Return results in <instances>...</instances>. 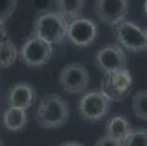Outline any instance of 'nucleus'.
Listing matches in <instances>:
<instances>
[{"instance_id":"17","label":"nucleus","mask_w":147,"mask_h":146,"mask_svg":"<svg viewBox=\"0 0 147 146\" xmlns=\"http://www.w3.org/2000/svg\"><path fill=\"white\" fill-rule=\"evenodd\" d=\"M122 143L124 146H147V129H133Z\"/></svg>"},{"instance_id":"19","label":"nucleus","mask_w":147,"mask_h":146,"mask_svg":"<svg viewBox=\"0 0 147 146\" xmlns=\"http://www.w3.org/2000/svg\"><path fill=\"white\" fill-rule=\"evenodd\" d=\"M95 146H124V143L122 142H118V140H115L112 137L103 136V137H100V139L96 140Z\"/></svg>"},{"instance_id":"10","label":"nucleus","mask_w":147,"mask_h":146,"mask_svg":"<svg viewBox=\"0 0 147 146\" xmlns=\"http://www.w3.org/2000/svg\"><path fill=\"white\" fill-rule=\"evenodd\" d=\"M95 13L105 25L115 26L125 20L128 13V0H95Z\"/></svg>"},{"instance_id":"11","label":"nucleus","mask_w":147,"mask_h":146,"mask_svg":"<svg viewBox=\"0 0 147 146\" xmlns=\"http://www.w3.org/2000/svg\"><path fill=\"white\" fill-rule=\"evenodd\" d=\"M36 101V91L32 85L25 82H20L13 85L7 92V104L9 107L28 110Z\"/></svg>"},{"instance_id":"6","label":"nucleus","mask_w":147,"mask_h":146,"mask_svg":"<svg viewBox=\"0 0 147 146\" xmlns=\"http://www.w3.org/2000/svg\"><path fill=\"white\" fill-rule=\"evenodd\" d=\"M98 38V25L89 18H76L69 20L66 39L76 47H88Z\"/></svg>"},{"instance_id":"3","label":"nucleus","mask_w":147,"mask_h":146,"mask_svg":"<svg viewBox=\"0 0 147 146\" xmlns=\"http://www.w3.org/2000/svg\"><path fill=\"white\" fill-rule=\"evenodd\" d=\"M53 54V45L42 38L31 35L19 50V58L28 67H42L45 66Z\"/></svg>"},{"instance_id":"20","label":"nucleus","mask_w":147,"mask_h":146,"mask_svg":"<svg viewBox=\"0 0 147 146\" xmlns=\"http://www.w3.org/2000/svg\"><path fill=\"white\" fill-rule=\"evenodd\" d=\"M7 39H9V32H7V28H6V22L0 20V44L7 41Z\"/></svg>"},{"instance_id":"4","label":"nucleus","mask_w":147,"mask_h":146,"mask_svg":"<svg viewBox=\"0 0 147 146\" xmlns=\"http://www.w3.org/2000/svg\"><path fill=\"white\" fill-rule=\"evenodd\" d=\"M111 102L112 101L100 91L88 92L79 99V115L85 121H99L111 110Z\"/></svg>"},{"instance_id":"22","label":"nucleus","mask_w":147,"mask_h":146,"mask_svg":"<svg viewBox=\"0 0 147 146\" xmlns=\"http://www.w3.org/2000/svg\"><path fill=\"white\" fill-rule=\"evenodd\" d=\"M144 39H146V50H147V29L144 31Z\"/></svg>"},{"instance_id":"7","label":"nucleus","mask_w":147,"mask_h":146,"mask_svg":"<svg viewBox=\"0 0 147 146\" xmlns=\"http://www.w3.org/2000/svg\"><path fill=\"white\" fill-rule=\"evenodd\" d=\"M114 37L118 41L119 47L140 53L146 50V39H144V29L136 25L130 20H122L118 25H115Z\"/></svg>"},{"instance_id":"12","label":"nucleus","mask_w":147,"mask_h":146,"mask_svg":"<svg viewBox=\"0 0 147 146\" xmlns=\"http://www.w3.org/2000/svg\"><path fill=\"white\" fill-rule=\"evenodd\" d=\"M107 136L108 137H112L118 142H124L125 139L128 137V134L131 133L133 127H131V123L127 117L124 115H115L112 118L108 120L107 123Z\"/></svg>"},{"instance_id":"18","label":"nucleus","mask_w":147,"mask_h":146,"mask_svg":"<svg viewBox=\"0 0 147 146\" xmlns=\"http://www.w3.org/2000/svg\"><path fill=\"white\" fill-rule=\"evenodd\" d=\"M18 7V0H0V20H6L15 13Z\"/></svg>"},{"instance_id":"24","label":"nucleus","mask_w":147,"mask_h":146,"mask_svg":"<svg viewBox=\"0 0 147 146\" xmlns=\"http://www.w3.org/2000/svg\"><path fill=\"white\" fill-rule=\"evenodd\" d=\"M0 146H3V142H2V139H0Z\"/></svg>"},{"instance_id":"1","label":"nucleus","mask_w":147,"mask_h":146,"mask_svg":"<svg viewBox=\"0 0 147 146\" xmlns=\"http://www.w3.org/2000/svg\"><path fill=\"white\" fill-rule=\"evenodd\" d=\"M69 104L57 94H47L39 99L35 120L42 129H58L69 121Z\"/></svg>"},{"instance_id":"8","label":"nucleus","mask_w":147,"mask_h":146,"mask_svg":"<svg viewBox=\"0 0 147 146\" xmlns=\"http://www.w3.org/2000/svg\"><path fill=\"white\" fill-rule=\"evenodd\" d=\"M60 86L69 94H79L89 85V72L79 63H69L60 70Z\"/></svg>"},{"instance_id":"5","label":"nucleus","mask_w":147,"mask_h":146,"mask_svg":"<svg viewBox=\"0 0 147 146\" xmlns=\"http://www.w3.org/2000/svg\"><path fill=\"white\" fill-rule=\"evenodd\" d=\"M95 65L103 75H111L127 69V56L122 47L108 44L96 51Z\"/></svg>"},{"instance_id":"15","label":"nucleus","mask_w":147,"mask_h":146,"mask_svg":"<svg viewBox=\"0 0 147 146\" xmlns=\"http://www.w3.org/2000/svg\"><path fill=\"white\" fill-rule=\"evenodd\" d=\"M19 58V50L10 39L0 44V69H7Z\"/></svg>"},{"instance_id":"23","label":"nucleus","mask_w":147,"mask_h":146,"mask_svg":"<svg viewBox=\"0 0 147 146\" xmlns=\"http://www.w3.org/2000/svg\"><path fill=\"white\" fill-rule=\"evenodd\" d=\"M144 12H146V15H147V0L144 2Z\"/></svg>"},{"instance_id":"21","label":"nucleus","mask_w":147,"mask_h":146,"mask_svg":"<svg viewBox=\"0 0 147 146\" xmlns=\"http://www.w3.org/2000/svg\"><path fill=\"white\" fill-rule=\"evenodd\" d=\"M60 146H85V145H82L80 142H74V140H69V142H64V143H61Z\"/></svg>"},{"instance_id":"16","label":"nucleus","mask_w":147,"mask_h":146,"mask_svg":"<svg viewBox=\"0 0 147 146\" xmlns=\"http://www.w3.org/2000/svg\"><path fill=\"white\" fill-rule=\"evenodd\" d=\"M133 111L140 118L147 121V91H138L133 96Z\"/></svg>"},{"instance_id":"2","label":"nucleus","mask_w":147,"mask_h":146,"mask_svg":"<svg viewBox=\"0 0 147 146\" xmlns=\"http://www.w3.org/2000/svg\"><path fill=\"white\" fill-rule=\"evenodd\" d=\"M69 19L60 12H45L41 13L32 29V35L42 38L48 44H61L67 35Z\"/></svg>"},{"instance_id":"13","label":"nucleus","mask_w":147,"mask_h":146,"mask_svg":"<svg viewBox=\"0 0 147 146\" xmlns=\"http://www.w3.org/2000/svg\"><path fill=\"white\" fill-rule=\"evenodd\" d=\"M26 123H28L26 110L9 107L3 114V124L10 132H19V130L25 129Z\"/></svg>"},{"instance_id":"9","label":"nucleus","mask_w":147,"mask_h":146,"mask_svg":"<svg viewBox=\"0 0 147 146\" xmlns=\"http://www.w3.org/2000/svg\"><path fill=\"white\" fill-rule=\"evenodd\" d=\"M133 85V76L128 69H124L111 75H105L100 83V92H103L111 101H121L130 92Z\"/></svg>"},{"instance_id":"14","label":"nucleus","mask_w":147,"mask_h":146,"mask_svg":"<svg viewBox=\"0 0 147 146\" xmlns=\"http://www.w3.org/2000/svg\"><path fill=\"white\" fill-rule=\"evenodd\" d=\"M55 5H57V9H58L57 12H60L69 20H71V19L82 16L85 0H55Z\"/></svg>"}]
</instances>
